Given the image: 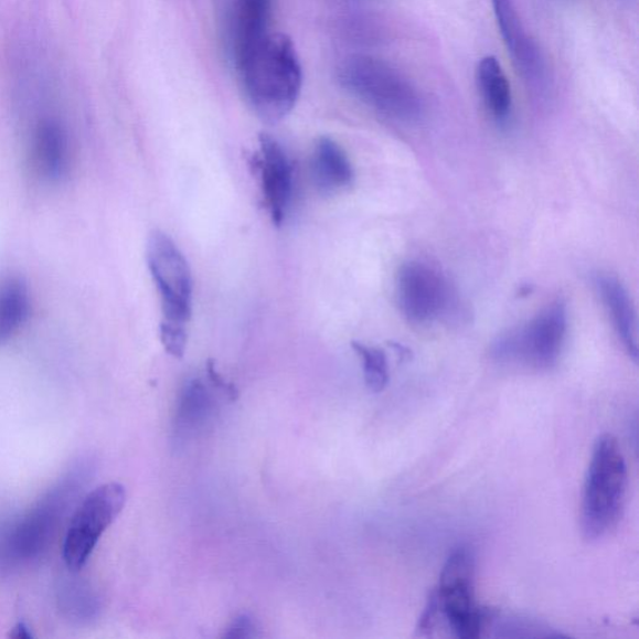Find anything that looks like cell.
<instances>
[{"instance_id":"25","label":"cell","mask_w":639,"mask_h":639,"mask_svg":"<svg viewBox=\"0 0 639 639\" xmlns=\"http://www.w3.org/2000/svg\"><path fill=\"white\" fill-rule=\"evenodd\" d=\"M9 636H11L14 639H31V638H33V633H32L30 627H28L24 622L17 624V626L12 629V633Z\"/></svg>"},{"instance_id":"10","label":"cell","mask_w":639,"mask_h":639,"mask_svg":"<svg viewBox=\"0 0 639 639\" xmlns=\"http://www.w3.org/2000/svg\"><path fill=\"white\" fill-rule=\"evenodd\" d=\"M505 50L528 87L542 95L547 90V64L540 46L526 32L512 0H491Z\"/></svg>"},{"instance_id":"6","label":"cell","mask_w":639,"mask_h":639,"mask_svg":"<svg viewBox=\"0 0 639 639\" xmlns=\"http://www.w3.org/2000/svg\"><path fill=\"white\" fill-rule=\"evenodd\" d=\"M147 262L159 292L164 322L187 327L193 313V276L187 257L173 238L155 231L148 238Z\"/></svg>"},{"instance_id":"16","label":"cell","mask_w":639,"mask_h":639,"mask_svg":"<svg viewBox=\"0 0 639 639\" xmlns=\"http://www.w3.org/2000/svg\"><path fill=\"white\" fill-rule=\"evenodd\" d=\"M274 0H234L228 19V42L233 60L270 33Z\"/></svg>"},{"instance_id":"5","label":"cell","mask_w":639,"mask_h":639,"mask_svg":"<svg viewBox=\"0 0 639 639\" xmlns=\"http://www.w3.org/2000/svg\"><path fill=\"white\" fill-rule=\"evenodd\" d=\"M567 330V307L558 300L549 305L526 326L503 333L492 343L491 355L501 364L549 370L557 364Z\"/></svg>"},{"instance_id":"11","label":"cell","mask_w":639,"mask_h":639,"mask_svg":"<svg viewBox=\"0 0 639 639\" xmlns=\"http://www.w3.org/2000/svg\"><path fill=\"white\" fill-rule=\"evenodd\" d=\"M257 168L265 205L273 223L281 225L292 196V167L279 142L266 135L260 137Z\"/></svg>"},{"instance_id":"12","label":"cell","mask_w":639,"mask_h":639,"mask_svg":"<svg viewBox=\"0 0 639 639\" xmlns=\"http://www.w3.org/2000/svg\"><path fill=\"white\" fill-rule=\"evenodd\" d=\"M28 161L33 173L50 183L68 175L71 142L63 124L54 118L38 121L33 129Z\"/></svg>"},{"instance_id":"2","label":"cell","mask_w":639,"mask_h":639,"mask_svg":"<svg viewBox=\"0 0 639 639\" xmlns=\"http://www.w3.org/2000/svg\"><path fill=\"white\" fill-rule=\"evenodd\" d=\"M476 558L470 547L456 549L441 571L435 593L428 599L418 631L430 633L438 624L462 639L482 636L494 613L477 604L475 597Z\"/></svg>"},{"instance_id":"17","label":"cell","mask_w":639,"mask_h":639,"mask_svg":"<svg viewBox=\"0 0 639 639\" xmlns=\"http://www.w3.org/2000/svg\"><path fill=\"white\" fill-rule=\"evenodd\" d=\"M476 83L486 109L496 123H509L512 114L511 85L494 56H484L476 68Z\"/></svg>"},{"instance_id":"19","label":"cell","mask_w":639,"mask_h":639,"mask_svg":"<svg viewBox=\"0 0 639 639\" xmlns=\"http://www.w3.org/2000/svg\"><path fill=\"white\" fill-rule=\"evenodd\" d=\"M60 605L64 614L74 621L88 622L98 615V597L84 582L71 581L60 590Z\"/></svg>"},{"instance_id":"23","label":"cell","mask_w":639,"mask_h":639,"mask_svg":"<svg viewBox=\"0 0 639 639\" xmlns=\"http://www.w3.org/2000/svg\"><path fill=\"white\" fill-rule=\"evenodd\" d=\"M257 628L254 619L249 615L237 616L234 621L226 628L223 638L244 639L257 636Z\"/></svg>"},{"instance_id":"3","label":"cell","mask_w":639,"mask_h":639,"mask_svg":"<svg viewBox=\"0 0 639 639\" xmlns=\"http://www.w3.org/2000/svg\"><path fill=\"white\" fill-rule=\"evenodd\" d=\"M628 471L621 445L614 435L597 438L582 494V531L587 540L608 535L621 521Z\"/></svg>"},{"instance_id":"4","label":"cell","mask_w":639,"mask_h":639,"mask_svg":"<svg viewBox=\"0 0 639 639\" xmlns=\"http://www.w3.org/2000/svg\"><path fill=\"white\" fill-rule=\"evenodd\" d=\"M339 81L352 97L387 118L415 121L423 117L425 104L415 84L383 60L352 55L341 64Z\"/></svg>"},{"instance_id":"20","label":"cell","mask_w":639,"mask_h":639,"mask_svg":"<svg viewBox=\"0 0 639 639\" xmlns=\"http://www.w3.org/2000/svg\"><path fill=\"white\" fill-rule=\"evenodd\" d=\"M352 349L361 359L368 387L372 393L384 391L388 384V365L385 352L361 342H352Z\"/></svg>"},{"instance_id":"13","label":"cell","mask_w":639,"mask_h":639,"mask_svg":"<svg viewBox=\"0 0 639 639\" xmlns=\"http://www.w3.org/2000/svg\"><path fill=\"white\" fill-rule=\"evenodd\" d=\"M217 404L202 379L189 380L181 390L174 417V443L187 446L213 422Z\"/></svg>"},{"instance_id":"1","label":"cell","mask_w":639,"mask_h":639,"mask_svg":"<svg viewBox=\"0 0 639 639\" xmlns=\"http://www.w3.org/2000/svg\"><path fill=\"white\" fill-rule=\"evenodd\" d=\"M245 97L256 116L279 123L294 109L302 88V70L290 38L268 33L234 58Z\"/></svg>"},{"instance_id":"18","label":"cell","mask_w":639,"mask_h":639,"mask_svg":"<svg viewBox=\"0 0 639 639\" xmlns=\"http://www.w3.org/2000/svg\"><path fill=\"white\" fill-rule=\"evenodd\" d=\"M31 311L30 289L15 275L0 279V347L21 330Z\"/></svg>"},{"instance_id":"21","label":"cell","mask_w":639,"mask_h":639,"mask_svg":"<svg viewBox=\"0 0 639 639\" xmlns=\"http://www.w3.org/2000/svg\"><path fill=\"white\" fill-rule=\"evenodd\" d=\"M491 624H496V631L498 637L504 638H522V637H558L561 635L551 632L549 627H543L541 624L532 621V619H524L521 617L498 618L493 616Z\"/></svg>"},{"instance_id":"9","label":"cell","mask_w":639,"mask_h":639,"mask_svg":"<svg viewBox=\"0 0 639 639\" xmlns=\"http://www.w3.org/2000/svg\"><path fill=\"white\" fill-rule=\"evenodd\" d=\"M397 301L405 318L432 322L450 309L454 292L445 276L423 262H408L397 274Z\"/></svg>"},{"instance_id":"15","label":"cell","mask_w":639,"mask_h":639,"mask_svg":"<svg viewBox=\"0 0 639 639\" xmlns=\"http://www.w3.org/2000/svg\"><path fill=\"white\" fill-rule=\"evenodd\" d=\"M311 177L320 193L331 195L351 187L355 171L345 150L337 141L321 138L313 148Z\"/></svg>"},{"instance_id":"8","label":"cell","mask_w":639,"mask_h":639,"mask_svg":"<svg viewBox=\"0 0 639 639\" xmlns=\"http://www.w3.org/2000/svg\"><path fill=\"white\" fill-rule=\"evenodd\" d=\"M65 480L58 488L47 493L36 508L8 533L4 556L9 561L32 560L46 547L56 524L78 492L75 477Z\"/></svg>"},{"instance_id":"14","label":"cell","mask_w":639,"mask_h":639,"mask_svg":"<svg viewBox=\"0 0 639 639\" xmlns=\"http://www.w3.org/2000/svg\"><path fill=\"white\" fill-rule=\"evenodd\" d=\"M595 286L628 355L637 361L638 337L636 310L626 286L621 280L616 278V276L604 273L596 275Z\"/></svg>"},{"instance_id":"22","label":"cell","mask_w":639,"mask_h":639,"mask_svg":"<svg viewBox=\"0 0 639 639\" xmlns=\"http://www.w3.org/2000/svg\"><path fill=\"white\" fill-rule=\"evenodd\" d=\"M160 340L163 343L164 349L168 354L174 358H183L188 333L185 327L177 326V323L161 322L160 326Z\"/></svg>"},{"instance_id":"24","label":"cell","mask_w":639,"mask_h":639,"mask_svg":"<svg viewBox=\"0 0 639 639\" xmlns=\"http://www.w3.org/2000/svg\"><path fill=\"white\" fill-rule=\"evenodd\" d=\"M207 377L210 385H212L217 391H221V393H223L226 397L233 400V402L237 398L238 394L235 386L228 384L227 381H225V379L219 374L212 361H210L207 364Z\"/></svg>"},{"instance_id":"7","label":"cell","mask_w":639,"mask_h":639,"mask_svg":"<svg viewBox=\"0 0 639 639\" xmlns=\"http://www.w3.org/2000/svg\"><path fill=\"white\" fill-rule=\"evenodd\" d=\"M126 502V488L117 482L102 484L85 496L64 540L66 567L78 572L87 564L103 533L116 521Z\"/></svg>"}]
</instances>
